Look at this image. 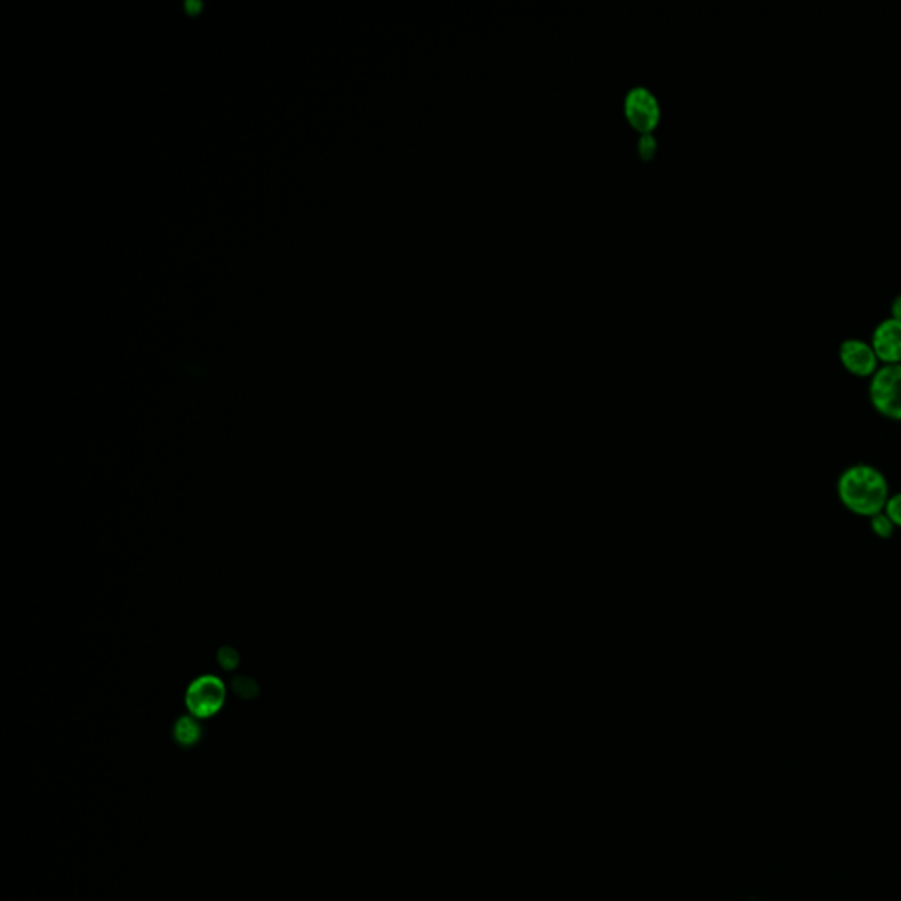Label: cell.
<instances>
[{"instance_id":"6da1fadb","label":"cell","mask_w":901,"mask_h":901,"mask_svg":"<svg viewBox=\"0 0 901 901\" xmlns=\"http://www.w3.org/2000/svg\"><path fill=\"white\" fill-rule=\"evenodd\" d=\"M836 493L847 511L863 518L884 513L891 497L887 477L868 463H856L843 470L836 481Z\"/></svg>"},{"instance_id":"7a4b0ae2","label":"cell","mask_w":901,"mask_h":901,"mask_svg":"<svg viewBox=\"0 0 901 901\" xmlns=\"http://www.w3.org/2000/svg\"><path fill=\"white\" fill-rule=\"evenodd\" d=\"M868 396L880 416L901 423V363H887L870 377Z\"/></svg>"},{"instance_id":"3957f363","label":"cell","mask_w":901,"mask_h":901,"mask_svg":"<svg viewBox=\"0 0 901 901\" xmlns=\"http://www.w3.org/2000/svg\"><path fill=\"white\" fill-rule=\"evenodd\" d=\"M226 701V687L217 676H201L187 690L185 703L192 717L208 718L215 715Z\"/></svg>"},{"instance_id":"277c9868","label":"cell","mask_w":901,"mask_h":901,"mask_svg":"<svg viewBox=\"0 0 901 901\" xmlns=\"http://www.w3.org/2000/svg\"><path fill=\"white\" fill-rule=\"evenodd\" d=\"M623 110H625V117L629 118L630 124L639 131L650 132L659 122V99L650 88L643 87V85H636L625 94Z\"/></svg>"},{"instance_id":"5b68a950","label":"cell","mask_w":901,"mask_h":901,"mask_svg":"<svg viewBox=\"0 0 901 901\" xmlns=\"http://www.w3.org/2000/svg\"><path fill=\"white\" fill-rule=\"evenodd\" d=\"M838 356L845 370L858 377H872L879 368V358L872 342H866L863 338H845L838 349Z\"/></svg>"},{"instance_id":"8992f818","label":"cell","mask_w":901,"mask_h":901,"mask_svg":"<svg viewBox=\"0 0 901 901\" xmlns=\"http://www.w3.org/2000/svg\"><path fill=\"white\" fill-rule=\"evenodd\" d=\"M872 345L879 361L901 363V319L886 317L882 319L872 333Z\"/></svg>"},{"instance_id":"52a82bcc","label":"cell","mask_w":901,"mask_h":901,"mask_svg":"<svg viewBox=\"0 0 901 901\" xmlns=\"http://www.w3.org/2000/svg\"><path fill=\"white\" fill-rule=\"evenodd\" d=\"M201 738V726L196 717H182L175 726V740L182 747H194Z\"/></svg>"},{"instance_id":"ba28073f","label":"cell","mask_w":901,"mask_h":901,"mask_svg":"<svg viewBox=\"0 0 901 901\" xmlns=\"http://www.w3.org/2000/svg\"><path fill=\"white\" fill-rule=\"evenodd\" d=\"M870 527H872L873 534L880 539H891L896 530L893 521L889 520L886 513L875 514L873 518H870Z\"/></svg>"},{"instance_id":"9c48e42d","label":"cell","mask_w":901,"mask_h":901,"mask_svg":"<svg viewBox=\"0 0 901 901\" xmlns=\"http://www.w3.org/2000/svg\"><path fill=\"white\" fill-rule=\"evenodd\" d=\"M884 513L889 516V520L893 521L894 527L901 528V491L889 497Z\"/></svg>"},{"instance_id":"30bf717a","label":"cell","mask_w":901,"mask_h":901,"mask_svg":"<svg viewBox=\"0 0 901 901\" xmlns=\"http://www.w3.org/2000/svg\"><path fill=\"white\" fill-rule=\"evenodd\" d=\"M657 140H653L652 136H650V132H645V136L639 140V152L643 155L652 154L655 147H657Z\"/></svg>"},{"instance_id":"8fae6325","label":"cell","mask_w":901,"mask_h":901,"mask_svg":"<svg viewBox=\"0 0 901 901\" xmlns=\"http://www.w3.org/2000/svg\"><path fill=\"white\" fill-rule=\"evenodd\" d=\"M220 662H222V666L228 667V669H233L236 666V662H238V655H236L231 648H224L222 652H220Z\"/></svg>"},{"instance_id":"7c38bea8","label":"cell","mask_w":901,"mask_h":901,"mask_svg":"<svg viewBox=\"0 0 901 901\" xmlns=\"http://www.w3.org/2000/svg\"><path fill=\"white\" fill-rule=\"evenodd\" d=\"M891 314H893V317L901 319V293L896 294L893 301H891Z\"/></svg>"}]
</instances>
